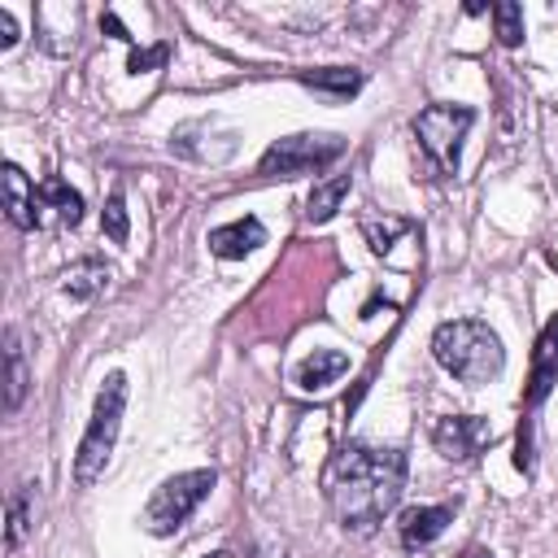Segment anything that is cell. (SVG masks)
I'll use <instances>...</instances> for the list:
<instances>
[{"instance_id": "ba28073f", "label": "cell", "mask_w": 558, "mask_h": 558, "mask_svg": "<svg viewBox=\"0 0 558 558\" xmlns=\"http://www.w3.org/2000/svg\"><path fill=\"white\" fill-rule=\"evenodd\" d=\"M558 384V318H549L536 336V349H532V375H527V388H523V401L527 405H541Z\"/></svg>"}, {"instance_id": "2e32d148", "label": "cell", "mask_w": 558, "mask_h": 558, "mask_svg": "<svg viewBox=\"0 0 558 558\" xmlns=\"http://www.w3.org/2000/svg\"><path fill=\"white\" fill-rule=\"evenodd\" d=\"M4 357H9V397H4V405H9V414L22 405V397H26V388H31V375H26V353H22V340H17V327H9L4 331Z\"/></svg>"}, {"instance_id": "d4e9b609", "label": "cell", "mask_w": 558, "mask_h": 558, "mask_svg": "<svg viewBox=\"0 0 558 558\" xmlns=\"http://www.w3.org/2000/svg\"><path fill=\"white\" fill-rule=\"evenodd\" d=\"M209 558H235V554H231V549H218V554H209Z\"/></svg>"}, {"instance_id": "7a4b0ae2", "label": "cell", "mask_w": 558, "mask_h": 558, "mask_svg": "<svg viewBox=\"0 0 558 558\" xmlns=\"http://www.w3.org/2000/svg\"><path fill=\"white\" fill-rule=\"evenodd\" d=\"M432 353L436 362L462 379V384H488L501 375L506 366V349H501V336L480 323V318H453V323H440L432 331Z\"/></svg>"}, {"instance_id": "9c48e42d", "label": "cell", "mask_w": 558, "mask_h": 558, "mask_svg": "<svg viewBox=\"0 0 558 558\" xmlns=\"http://www.w3.org/2000/svg\"><path fill=\"white\" fill-rule=\"evenodd\" d=\"M209 253L214 257H222V262H235V257H244V253H253L257 244H266V227H262V218H235V222H222V227H214L209 231Z\"/></svg>"}, {"instance_id": "4fadbf2b", "label": "cell", "mask_w": 558, "mask_h": 558, "mask_svg": "<svg viewBox=\"0 0 558 558\" xmlns=\"http://www.w3.org/2000/svg\"><path fill=\"white\" fill-rule=\"evenodd\" d=\"M305 87H314V92H331L336 100H349L357 87H362V70H353V65H327V70H301L296 74Z\"/></svg>"}, {"instance_id": "e0dca14e", "label": "cell", "mask_w": 558, "mask_h": 558, "mask_svg": "<svg viewBox=\"0 0 558 558\" xmlns=\"http://www.w3.org/2000/svg\"><path fill=\"white\" fill-rule=\"evenodd\" d=\"M39 205H52L70 227H78V218H83V196L65 179H57V174L39 183Z\"/></svg>"}, {"instance_id": "7402d4cb", "label": "cell", "mask_w": 558, "mask_h": 558, "mask_svg": "<svg viewBox=\"0 0 558 558\" xmlns=\"http://www.w3.org/2000/svg\"><path fill=\"white\" fill-rule=\"evenodd\" d=\"M166 61H170V44H157V48H148V52L131 44V65H126V70L140 74V70H153V65H166Z\"/></svg>"}, {"instance_id": "44dd1931", "label": "cell", "mask_w": 558, "mask_h": 558, "mask_svg": "<svg viewBox=\"0 0 558 558\" xmlns=\"http://www.w3.org/2000/svg\"><path fill=\"white\" fill-rule=\"evenodd\" d=\"M100 227H105V235H109L113 244H126V240H131V227H126V209H122V187H113V192H109V205H105V218H100Z\"/></svg>"}, {"instance_id": "ac0fdd59", "label": "cell", "mask_w": 558, "mask_h": 558, "mask_svg": "<svg viewBox=\"0 0 558 558\" xmlns=\"http://www.w3.org/2000/svg\"><path fill=\"white\" fill-rule=\"evenodd\" d=\"M488 13H493V26H497V39H501L506 48H514V44L523 39V9H519L514 0H497Z\"/></svg>"}, {"instance_id": "6da1fadb", "label": "cell", "mask_w": 558, "mask_h": 558, "mask_svg": "<svg viewBox=\"0 0 558 558\" xmlns=\"http://www.w3.org/2000/svg\"><path fill=\"white\" fill-rule=\"evenodd\" d=\"M405 488V453L375 445H344L331 462V501L344 527L371 532Z\"/></svg>"}, {"instance_id": "7c38bea8", "label": "cell", "mask_w": 558, "mask_h": 558, "mask_svg": "<svg viewBox=\"0 0 558 558\" xmlns=\"http://www.w3.org/2000/svg\"><path fill=\"white\" fill-rule=\"evenodd\" d=\"M349 371V353H340V349H314L301 366H296V384L301 388H327L331 379H340Z\"/></svg>"}, {"instance_id": "cb8c5ba5", "label": "cell", "mask_w": 558, "mask_h": 558, "mask_svg": "<svg viewBox=\"0 0 558 558\" xmlns=\"http://www.w3.org/2000/svg\"><path fill=\"white\" fill-rule=\"evenodd\" d=\"M17 44V22L9 9H0V48H13Z\"/></svg>"}, {"instance_id": "9a60e30c", "label": "cell", "mask_w": 558, "mask_h": 558, "mask_svg": "<svg viewBox=\"0 0 558 558\" xmlns=\"http://www.w3.org/2000/svg\"><path fill=\"white\" fill-rule=\"evenodd\" d=\"M349 187H353L349 174H331V179L314 183V192H310V201H305V218H310V222H327V218L340 209V201L349 196Z\"/></svg>"}, {"instance_id": "ffe728a7", "label": "cell", "mask_w": 558, "mask_h": 558, "mask_svg": "<svg viewBox=\"0 0 558 558\" xmlns=\"http://www.w3.org/2000/svg\"><path fill=\"white\" fill-rule=\"evenodd\" d=\"M362 231H366V240H371V248H375V253H388V248H392V240L410 231V222H405V218H384V222H379V218H366V222H362Z\"/></svg>"}, {"instance_id": "30bf717a", "label": "cell", "mask_w": 558, "mask_h": 558, "mask_svg": "<svg viewBox=\"0 0 558 558\" xmlns=\"http://www.w3.org/2000/svg\"><path fill=\"white\" fill-rule=\"evenodd\" d=\"M39 187H31V179L22 174V166H4V214H9V222L13 227H22V231H31V227H39Z\"/></svg>"}, {"instance_id": "8fae6325", "label": "cell", "mask_w": 558, "mask_h": 558, "mask_svg": "<svg viewBox=\"0 0 558 558\" xmlns=\"http://www.w3.org/2000/svg\"><path fill=\"white\" fill-rule=\"evenodd\" d=\"M449 519H453V506H414V510H405V514H401V545H405V549L432 545V541L445 532Z\"/></svg>"}, {"instance_id": "d6986e66", "label": "cell", "mask_w": 558, "mask_h": 558, "mask_svg": "<svg viewBox=\"0 0 558 558\" xmlns=\"http://www.w3.org/2000/svg\"><path fill=\"white\" fill-rule=\"evenodd\" d=\"M31 532V484H22L13 497H9V549L22 545V536Z\"/></svg>"}, {"instance_id": "603a6c76", "label": "cell", "mask_w": 558, "mask_h": 558, "mask_svg": "<svg viewBox=\"0 0 558 558\" xmlns=\"http://www.w3.org/2000/svg\"><path fill=\"white\" fill-rule=\"evenodd\" d=\"M514 466L519 471H532V423L519 427V445H514Z\"/></svg>"}, {"instance_id": "277c9868", "label": "cell", "mask_w": 558, "mask_h": 558, "mask_svg": "<svg viewBox=\"0 0 558 558\" xmlns=\"http://www.w3.org/2000/svg\"><path fill=\"white\" fill-rule=\"evenodd\" d=\"M214 488V471L209 466H196V471H183V475H170L166 484H157V493L148 497L144 514H140V527L148 536H174L187 514L209 497Z\"/></svg>"}, {"instance_id": "5bb4252c", "label": "cell", "mask_w": 558, "mask_h": 558, "mask_svg": "<svg viewBox=\"0 0 558 558\" xmlns=\"http://www.w3.org/2000/svg\"><path fill=\"white\" fill-rule=\"evenodd\" d=\"M105 283H109V266H105L100 257H83V262H74V266L65 270V279H61L65 296H74V301H92Z\"/></svg>"}, {"instance_id": "484cf974", "label": "cell", "mask_w": 558, "mask_h": 558, "mask_svg": "<svg viewBox=\"0 0 558 558\" xmlns=\"http://www.w3.org/2000/svg\"><path fill=\"white\" fill-rule=\"evenodd\" d=\"M471 558H488V554H471Z\"/></svg>"}, {"instance_id": "5b68a950", "label": "cell", "mask_w": 558, "mask_h": 558, "mask_svg": "<svg viewBox=\"0 0 558 558\" xmlns=\"http://www.w3.org/2000/svg\"><path fill=\"white\" fill-rule=\"evenodd\" d=\"M340 153H344V135H336V131H301V135L275 140L262 153L257 170L266 179H301V174H314V170L331 166Z\"/></svg>"}, {"instance_id": "8992f818", "label": "cell", "mask_w": 558, "mask_h": 558, "mask_svg": "<svg viewBox=\"0 0 558 558\" xmlns=\"http://www.w3.org/2000/svg\"><path fill=\"white\" fill-rule=\"evenodd\" d=\"M471 122H475L471 105H427L423 113H414V140L436 166V174H458V153Z\"/></svg>"}, {"instance_id": "52a82bcc", "label": "cell", "mask_w": 558, "mask_h": 558, "mask_svg": "<svg viewBox=\"0 0 558 558\" xmlns=\"http://www.w3.org/2000/svg\"><path fill=\"white\" fill-rule=\"evenodd\" d=\"M432 440H436V449H440L449 462H471V458L493 440V427H488V418H480V414H449V418H440V423L432 427Z\"/></svg>"}, {"instance_id": "3957f363", "label": "cell", "mask_w": 558, "mask_h": 558, "mask_svg": "<svg viewBox=\"0 0 558 558\" xmlns=\"http://www.w3.org/2000/svg\"><path fill=\"white\" fill-rule=\"evenodd\" d=\"M122 410H126V375L113 371L100 392H96V405H92V418H87V432L78 440V453H74V484L87 488L105 475L109 466V453L118 445V427H122Z\"/></svg>"}]
</instances>
